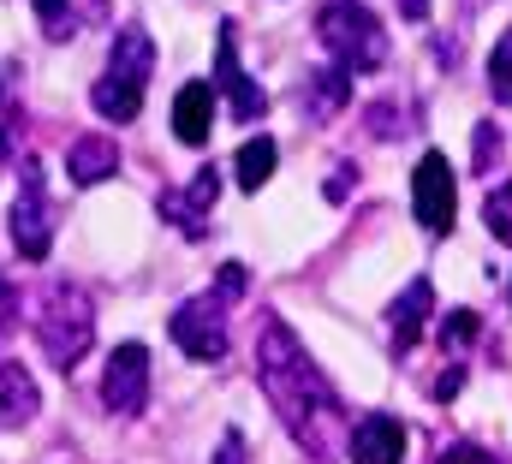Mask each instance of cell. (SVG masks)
Instances as JSON below:
<instances>
[{"instance_id":"21","label":"cell","mask_w":512,"mask_h":464,"mask_svg":"<svg viewBox=\"0 0 512 464\" xmlns=\"http://www.w3.org/2000/svg\"><path fill=\"white\" fill-rule=\"evenodd\" d=\"M30 6H36L48 42H66V36H72V0H30Z\"/></svg>"},{"instance_id":"16","label":"cell","mask_w":512,"mask_h":464,"mask_svg":"<svg viewBox=\"0 0 512 464\" xmlns=\"http://www.w3.org/2000/svg\"><path fill=\"white\" fill-rule=\"evenodd\" d=\"M298 102L310 108V119H316V125H328L340 108H352V78H346L340 66L310 72V78H304V90H298Z\"/></svg>"},{"instance_id":"5","label":"cell","mask_w":512,"mask_h":464,"mask_svg":"<svg viewBox=\"0 0 512 464\" xmlns=\"http://www.w3.org/2000/svg\"><path fill=\"white\" fill-rule=\"evenodd\" d=\"M6 232H12V250L24 262H42L54 250V203H48V179H42L36 155L18 167V197L6 209Z\"/></svg>"},{"instance_id":"13","label":"cell","mask_w":512,"mask_h":464,"mask_svg":"<svg viewBox=\"0 0 512 464\" xmlns=\"http://www.w3.org/2000/svg\"><path fill=\"white\" fill-rule=\"evenodd\" d=\"M429 316H435V286L417 274V280L393 298V310H387V340H393V351H399V357L423 340V322H429Z\"/></svg>"},{"instance_id":"4","label":"cell","mask_w":512,"mask_h":464,"mask_svg":"<svg viewBox=\"0 0 512 464\" xmlns=\"http://www.w3.org/2000/svg\"><path fill=\"white\" fill-rule=\"evenodd\" d=\"M316 36H322V48L334 54V66L346 78H364V72L387 66V30L364 0H328L316 12Z\"/></svg>"},{"instance_id":"3","label":"cell","mask_w":512,"mask_h":464,"mask_svg":"<svg viewBox=\"0 0 512 464\" xmlns=\"http://www.w3.org/2000/svg\"><path fill=\"white\" fill-rule=\"evenodd\" d=\"M36 340L48 351L54 369H78L90 346H96V304L84 286L72 280H48L42 298H36Z\"/></svg>"},{"instance_id":"18","label":"cell","mask_w":512,"mask_h":464,"mask_svg":"<svg viewBox=\"0 0 512 464\" xmlns=\"http://www.w3.org/2000/svg\"><path fill=\"white\" fill-rule=\"evenodd\" d=\"M477 334H483L477 310H447V316H441V351H453V357H459V351L471 346Z\"/></svg>"},{"instance_id":"12","label":"cell","mask_w":512,"mask_h":464,"mask_svg":"<svg viewBox=\"0 0 512 464\" xmlns=\"http://www.w3.org/2000/svg\"><path fill=\"white\" fill-rule=\"evenodd\" d=\"M215 108H221L215 84L191 78V84L173 96V137H179L185 149H203V143H209V131H215Z\"/></svg>"},{"instance_id":"1","label":"cell","mask_w":512,"mask_h":464,"mask_svg":"<svg viewBox=\"0 0 512 464\" xmlns=\"http://www.w3.org/2000/svg\"><path fill=\"white\" fill-rule=\"evenodd\" d=\"M256 381H262L274 417L286 423V435L298 441V453H310L316 464L346 459L352 417H346L334 381L316 369V357L298 346V334L280 316H262V334H256Z\"/></svg>"},{"instance_id":"28","label":"cell","mask_w":512,"mask_h":464,"mask_svg":"<svg viewBox=\"0 0 512 464\" xmlns=\"http://www.w3.org/2000/svg\"><path fill=\"white\" fill-rule=\"evenodd\" d=\"M399 18H411V24H423V18H429V0H399Z\"/></svg>"},{"instance_id":"10","label":"cell","mask_w":512,"mask_h":464,"mask_svg":"<svg viewBox=\"0 0 512 464\" xmlns=\"http://www.w3.org/2000/svg\"><path fill=\"white\" fill-rule=\"evenodd\" d=\"M215 96H227V108L233 119H262L268 114V96H262V84L245 78V66H239V36H233V24H221V54H215Z\"/></svg>"},{"instance_id":"26","label":"cell","mask_w":512,"mask_h":464,"mask_svg":"<svg viewBox=\"0 0 512 464\" xmlns=\"http://www.w3.org/2000/svg\"><path fill=\"white\" fill-rule=\"evenodd\" d=\"M215 292H221V298L233 304V298L245 292V268H239V262H227V268H221V280H215Z\"/></svg>"},{"instance_id":"7","label":"cell","mask_w":512,"mask_h":464,"mask_svg":"<svg viewBox=\"0 0 512 464\" xmlns=\"http://www.w3.org/2000/svg\"><path fill=\"white\" fill-rule=\"evenodd\" d=\"M411 209H417L423 232H453V221H459V179H453L447 155L429 149L417 161V173H411Z\"/></svg>"},{"instance_id":"25","label":"cell","mask_w":512,"mask_h":464,"mask_svg":"<svg viewBox=\"0 0 512 464\" xmlns=\"http://www.w3.org/2000/svg\"><path fill=\"white\" fill-rule=\"evenodd\" d=\"M459 387H465V363H453V369H441L429 393H435V399H459Z\"/></svg>"},{"instance_id":"8","label":"cell","mask_w":512,"mask_h":464,"mask_svg":"<svg viewBox=\"0 0 512 464\" xmlns=\"http://www.w3.org/2000/svg\"><path fill=\"white\" fill-rule=\"evenodd\" d=\"M102 405L114 417H137L149 405V346L143 340H126L114 346L108 369H102Z\"/></svg>"},{"instance_id":"27","label":"cell","mask_w":512,"mask_h":464,"mask_svg":"<svg viewBox=\"0 0 512 464\" xmlns=\"http://www.w3.org/2000/svg\"><path fill=\"white\" fill-rule=\"evenodd\" d=\"M346 185H358V173H352V167H334V179H328V203H340Z\"/></svg>"},{"instance_id":"2","label":"cell","mask_w":512,"mask_h":464,"mask_svg":"<svg viewBox=\"0 0 512 464\" xmlns=\"http://www.w3.org/2000/svg\"><path fill=\"white\" fill-rule=\"evenodd\" d=\"M149 78H155V42H149L143 24H126L114 36V48H108V66H102V78L90 90V108L108 119V125H131V119L143 114Z\"/></svg>"},{"instance_id":"20","label":"cell","mask_w":512,"mask_h":464,"mask_svg":"<svg viewBox=\"0 0 512 464\" xmlns=\"http://www.w3.org/2000/svg\"><path fill=\"white\" fill-rule=\"evenodd\" d=\"M489 90H495V102H512V30L489 54Z\"/></svg>"},{"instance_id":"22","label":"cell","mask_w":512,"mask_h":464,"mask_svg":"<svg viewBox=\"0 0 512 464\" xmlns=\"http://www.w3.org/2000/svg\"><path fill=\"white\" fill-rule=\"evenodd\" d=\"M495 161H501V125H495V119H483V125H477V137H471V167H477V173H489Z\"/></svg>"},{"instance_id":"9","label":"cell","mask_w":512,"mask_h":464,"mask_svg":"<svg viewBox=\"0 0 512 464\" xmlns=\"http://www.w3.org/2000/svg\"><path fill=\"white\" fill-rule=\"evenodd\" d=\"M215 197H221V173L215 167H197L191 185L185 191H161L155 209H161V221H173L185 238H203L209 232V215H215Z\"/></svg>"},{"instance_id":"17","label":"cell","mask_w":512,"mask_h":464,"mask_svg":"<svg viewBox=\"0 0 512 464\" xmlns=\"http://www.w3.org/2000/svg\"><path fill=\"white\" fill-rule=\"evenodd\" d=\"M274 161H280V143H274V137H251V143H239L233 173H239L245 191H262V185L274 179Z\"/></svg>"},{"instance_id":"19","label":"cell","mask_w":512,"mask_h":464,"mask_svg":"<svg viewBox=\"0 0 512 464\" xmlns=\"http://www.w3.org/2000/svg\"><path fill=\"white\" fill-rule=\"evenodd\" d=\"M483 221H489V232H495V238L512 250V179L489 191V203H483Z\"/></svg>"},{"instance_id":"11","label":"cell","mask_w":512,"mask_h":464,"mask_svg":"<svg viewBox=\"0 0 512 464\" xmlns=\"http://www.w3.org/2000/svg\"><path fill=\"white\" fill-rule=\"evenodd\" d=\"M352 464H399L405 459V423L387 417V411H370L352 423V447H346Z\"/></svg>"},{"instance_id":"24","label":"cell","mask_w":512,"mask_h":464,"mask_svg":"<svg viewBox=\"0 0 512 464\" xmlns=\"http://www.w3.org/2000/svg\"><path fill=\"white\" fill-rule=\"evenodd\" d=\"M435 464H495V453H483V447H471V441H459V447H447Z\"/></svg>"},{"instance_id":"14","label":"cell","mask_w":512,"mask_h":464,"mask_svg":"<svg viewBox=\"0 0 512 464\" xmlns=\"http://www.w3.org/2000/svg\"><path fill=\"white\" fill-rule=\"evenodd\" d=\"M36 411H42L36 375L24 363H0V429H24V423H36Z\"/></svg>"},{"instance_id":"29","label":"cell","mask_w":512,"mask_h":464,"mask_svg":"<svg viewBox=\"0 0 512 464\" xmlns=\"http://www.w3.org/2000/svg\"><path fill=\"white\" fill-rule=\"evenodd\" d=\"M0 328H6V286H0Z\"/></svg>"},{"instance_id":"6","label":"cell","mask_w":512,"mask_h":464,"mask_svg":"<svg viewBox=\"0 0 512 464\" xmlns=\"http://www.w3.org/2000/svg\"><path fill=\"white\" fill-rule=\"evenodd\" d=\"M167 334H173V346L185 351L191 363H221L227 346H233V334H227V298H221V292L185 298V304L173 310Z\"/></svg>"},{"instance_id":"15","label":"cell","mask_w":512,"mask_h":464,"mask_svg":"<svg viewBox=\"0 0 512 464\" xmlns=\"http://www.w3.org/2000/svg\"><path fill=\"white\" fill-rule=\"evenodd\" d=\"M66 173H72V185H102V179H114V173H120L114 137H102V131L78 137V143L66 149Z\"/></svg>"},{"instance_id":"23","label":"cell","mask_w":512,"mask_h":464,"mask_svg":"<svg viewBox=\"0 0 512 464\" xmlns=\"http://www.w3.org/2000/svg\"><path fill=\"white\" fill-rule=\"evenodd\" d=\"M209 464H251V453H245V435H239V429H227V435H221V447H215V459Z\"/></svg>"}]
</instances>
